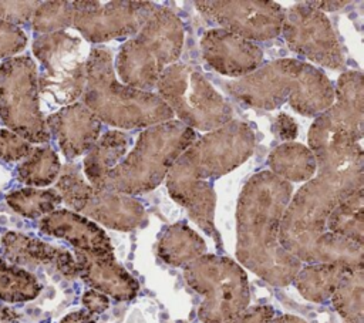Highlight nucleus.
<instances>
[{"label": "nucleus", "instance_id": "obj_1", "mask_svg": "<svg viewBox=\"0 0 364 323\" xmlns=\"http://www.w3.org/2000/svg\"><path fill=\"white\" fill-rule=\"evenodd\" d=\"M291 185L270 171H260L243 185L237 199L236 256L243 266L274 286L293 282L301 262L279 242Z\"/></svg>", "mask_w": 364, "mask_h": 323}, {"label": "nucleus", "instance_id": "obj_2", "mask_svg": "<svg viewBox=\"0 0 364 323\" xmlns=\"http://www.w3.org/2000/svg\"><path fill=\"white\" fill-rule=\"evenodd\" d=\"M229 94L247 107L274 110L289 101L304 117H317L334 102V87L317 67L279 58L226 85Z\"/></svg>", "mask_w": 364, "mask_h": 323}, {"label": "nucleus", "instance_id": "obj_3", "mask_svg": "<svg viewBox=\"0 0 364 323\" xmlns=\"http://www.w3.org/2000/svg\"><path fill=\"white\" fill-rule=\"evenodd\" d=\"M364 188V171H321L289 201L279 242L300 262L316 263L318 248L328 233L327 218L347 196Z\"/></svg>", "mask_w": 364, "mask_h": 323}, {"label": "nucleus", "instance_id": "obj_4", "mask_svg": "<svg viewBox=\"0 0 364 323\" xmlns=\"http://www.w3.org/2000/svg\"><path fill=\"white\" fill-rule=\"evenodd\" d=\"M363 122V74L346 71L337 80L333 105L317 115L309 131L318 172L364 169Z\"/></svg>", "mask_w": 364, "mask_h": 323}, {"label": "nucleus", "instance_id": "obj_5", "mask_svg": "<svg viewBox=\"0 0 364 323\" xmlns=\"http://www.w3.org/2000/svg\"><path fill=\"white\" fill-rule=\"evenodd\" d=\"M82 104L109 125L132 129L148 128L173 118L172 111L151 91L128 87L115 75L109 48L92 47L85 60Z\"/></svg>", "mask_w": 364, "mask_h": 323}, {"label": "nucleus", "instance_id": "obj_6", "mask_svg": "<svg viewBox=\"0 0 364 323\" xmlns=\"http://www.w3.org/2000/svg\"><path fill=\"white\" fill-rule=\"evenodd\" d=\"M196 132L178 120L145 128L132 151L94 186L125 195L155 189L179 155L196 141Z\"/></svg>", "mask_w": 364, "mask_h": 323}, {"label": "nucleus", "instance_id": "obj_7", "mask_svg": "<svg viewBox=\"0 0 364 323\" xmlns=\"http://www.w3.org/2000/svg\"><path fill=\"white\" fill-rule=\"evenodd\" d=\"M158 95L178 121L199 131H212L233 120L228 100L193 67L182 63L168 65L159 75Z\"/></svg>", "mask_w": 364, "mask_h": 323}, {"label": "nucleus", "instance_id": "obj_8", "mask_svg": "<svg viewBox=\"0 0 364 323\" xmlns=\"http://www.w3.org/2000/svg\"><path fill=\"white\" fill-rule=\"evenodd\" d=\"M183 276L186 283L203 297L198 310L202 323H223L249 306L247 275L230 258L205 253L185 266Z\"/></svg>", "mask_w": 364, "mask_h": 323}, {"label": "nucleus", "instance_id": "obj_9", "mask_svg": "<svg viewBox=\"0 0 364 323\" xmlns=\"http://www.w3.org/2000/svg\"><path fill=\"white\" fill-rule=\"evenodd\" d=\"M0 120L27 142H47L50 132L40 111L37 67L28 55L0 63Z\"/></svg>", "mask_w": 364, "mask_h": 323}, {"label": "nucleus", "instance_id": "obj_10", "mask_svg": "<svg viewBox=\"0 0 364 323\" xmlns=\"http://www.w3.org/2000/svg\"><path fill=\"white\" fill-rule=\"evenodd\" d=\"M255 144L253 128L243 121L232 120L196 138L173 165L198 179L213 184L242 165L253 154Z\"/></svg>", "mask_w": 364, "mask_h": 323}, {"label": "nucleus", "instance_id": "obj_11", "mask_svg": "<svg viewBox=\"0 0 364 323\" xmlns=\"http://www.w3.org/2000/svg\"><path fill=\"white\" fill-rule=\"evenodd\" d=\"M55 191L73 211L111 229L132 231L145 221V209L135 198L94 188L75 164L63 168Z\"/></svg>", "mask_w": 364, "mask_h": 323}, {"label": "nucleus", "instance_id": "obj_12", "mask_svg": "<svg viewBox=\"0 0 364 323\" xmlns=\"http://www.w3.org/2000/svg\"><path fill=\"white\" fill-rule=\"evenodd\" d=\"M33 53L43 67L37 75L38 92L57 104H74L85 87L87 58L81 40L64 30L41 34L33 43Z\"/></svg>", "mask_w": 364, "mask_h": 323}, {"label": "nucleus", "instance_id": "obj_13", "mask_svg": "<svg viewBox=\"0 0 364 323\" xmlns=\"http://www.w3.org/2000/svg\"><path fill=\"white\" fill-rule=\"evenodd\" d=\"M289 48L330 70L344 65V54L327 16L307 1L284 10L282 31Z\"/></svg>", "mask_w": 364, "mask_h": 323}, {"label": "nucleus", "instance_id": "obj_14", "mask_svg": "<svg viewBox=\"0 0 364 323\" xmlns=\"http://www.w3.org/2000/svg\"><path fill=\"white\" fill-rule=\"evenodd\" d=\"M73 27L90 43L136 34L156 4L151 1H71Z\"/></svg>", "mask_w": 364, "mask_h": 323}, {"label": "nucleus", "instance_id": "obj_15", "mask_svg": "<svg viewBox=\"0 0 364 323\" xmlns=\"http://www.w3.org/2000/svg\"><path fill=\"white\" fill-rule=\"evenodd\" d=\"M196 9L219 28L250 41H266L282 31L284 10L274 1H196Z\"/></svg>", "mask_w": 364, "mask_h": 323}, {"label": "nucleus", "instance_id": "obj_16", "mask_svg": "<svg viewBox=\"0 0 364 323\" xmlns=\"http://www.w3.org/2000/svg\"><path fill=\"white\" fill-rule=\"evenodd\" d=\"M203 60L215 71L229 77H245L263 63L262 48L223 28H210L200 38Z\"/></svg>", "mask_w": 364, "mask_h": 323}, {"label": "nucleus", "instance_id": "obj_17", "mask_svg": "<svg viewBox=\"0 0 364 323\" xmlns=\"http://www.w3.org/2000/svg\"><path fill=\"white\" fill-rule=\"evenodd\" d=\"M3 259L10 265L26 268H46L67 279L78 276L74 256L63 249L20 232H7L1 238ZM27 270V269H26Z\"/></svg>", "mask_w": 364, "mask_h": 323}, {"label": "nucleus", "instance_id": "obj_18", "mask_svg": "<svg viewBox=\"0 0 364 323\" xmlns=\"http://www.w3.org/2000/svg\"><path fill=\"white\" fill-rule=\"evenodd\" d=\"M46 125L68 159L87 154L101 135V121L82 102L63 107L46 120Z\"/></svg>", "mask_w": 364, "mask_h": 323}, {"label": "nucleus", "instance_id": "obj_19", "mask_svg": "<svg viewBox=\"0 0 364 323\" xmlns=\"http://www.w3.org/2000/svg\"><path fill=\"white\" fill-rule=\"evenodd\" d=\"M38 229L44 235L67 240L78 252L114 258V248L102 228L77 212L55 209L40 219Z\"/></svg>", "mask_w": 364, "mask_h": 323}, {"label": "nucleus", "instance_id": "obj_20", "mask_svg": "<svg viewBox=\"0 0 364 323\" xmlns=\"http://www.w3.org/2000/svg\"><path fill=\"white\" fill-rule=\"evenodd\" d=\"M166 188L169 195L188 211L196 225L219 242V233L215 226L216 192L213 184L198 179L172 165L166 174Z\"/></svg>", "mask_w": 364, "mask_h": 323}, {"label": "nucleus", "instance_id": "obj_21", "mask_svg": "<svg viewBox=\"0 0 364 323\" xmlns=\"http://www.w3.org/2000/svg\"><path fill=\"white\" fill-rule=\"evenodd\" d=\"M183 34L181 18L169 9L156 6L135 34V38L149 51L159 67L165 70L179 58Z\"/></svg>", "mask_w": 364, "mask_h": 323}, {"label": "nucleus", "instance_id": "obj_22", "mask_svg": "<svg viewBox=\"0 0 364 323\" xmlns=\"http://www.w3.org/2000/svg\"><path fill=\"white\" fill-rule=\"evenodd\" d=\"M74 259L78 275L91 289L115 300H131L136 296L138 282L115 262V258L75 250Z\"/></svg>", "mask_w": 364, "mask_h": 323}, {"label": "nucleus", "instance_id": "obj_23", "mask_svg": "<svg viewBox=\"0 0 364 323\" xmlns=\"http://www.w3.org/2000/svg\"><path fill=\"white\" fill-rule=\"evenodd\" d=\"M114 71L122 84L149 91L156 87L158 78L164 71L149 51L134 37L127 40L118 50Z\"/></svg>", "mask_w": 364, "mask_h": 323}, {"label": "nucleus", "instance_id": "obj_24", "mask_svg": "<svg viewBox=\"0 0 364 323\" xmlns=\"http://www.w3.org/2000/svg\"><path fill=\"white\" fill-rule=\"evenodd\" d=\"M357 269L337 263H310L300 268L293 279L299 293L314 303H323L333 296L341 282Z\"/></svg>", "mask_w": 364, "mask_h": 323}, {"label": "nucleus", "instance_id": "obj_25", "mask_svg": "<svg viewBox=\"0 0 364 323\" xmlns=\"http://www.w3.org/2000/svg\"><path fill=\"white\" fill-rule=\"evenodd\" d=\"M129 137L122 131H107L98 137L84 158V175L92 186L111 172L125 157Z\"/></svg>", "mask_w": 364, "mask_h": 323}, {"label": "nucleus", "instance_id": "obj_26", "mask_svg": "<svg viewBox=\"0 0 364 323\" xmlns=\"http://www.w3.org/2000/svg\"><path fill=\"white\" fill-rule=\"evenodd\" d=\"M205 253V240L182 222L168 226L158 240V255L171 266L185 268Z\"/></svg>", "mask_w": 364, "mask_h": 323}, {"label": "nucleus", "instance_id": "obj_27", "mask_svg": "<svg viewBox=\"0 0 364 323\" xmlns=\"http://www.w3.org/2000/svg\"><path fill=\"white\" fill-rule=\"evenodd\" d=\"M270 172L283 181H309L314 175L316 158L309 147L299 142H284L276 147L267 159Z\"/></svg>", "mask_w": 364, "mask_h": 323}, {"label": "nucleus", "instance_id": "obj_28", "mask_svg": "<svg viewBox=\"0 0 364 323\" xmlns=\"http://www.w3.org/2000/svg\"><path fill=\"white\" fill-rule=\"evenodd\" d=\"M363 189L343 199L327 218V231L358 243H364V208Z\"/></svg>", "mask_w": 364, "mask_h": 323}, {"label": "nucleus", "instance_id": "obj_29", "mask_svg": "<svg viewBox=\"0 0 364 323\" xmlns=\"http://www.w3.org/2000/svg\"><path fill=\"white\" fill-rule=\"evenodd\" d=\"M61 171L55 151L50 147H34L17 166V178L30 186H47L53 184Z\"/></svg>", "mask_w": 364, "mask_h": 323}, {"label": "nucleus", "instance_id": "obj_30", "mask_svg": "<svg viewBox=\"0 0 364 323\" xmlns=\"http://www.w3.org/2000/svg\"><path fill=\"white\" fill-rule=\"evenodd\" d=\"M40 292L41 285L31 272L13 266L0 256V300L27 302L36 299Z\"/></svg>", "mask_w": 364, "mask_h": 323}, {"label": "nucleus", "instance_id": "obj_31", "mask_svg": "<svg viewBox=\"0 0 364 323\" xmlns=\"http://www.w3.org/2000/svg\"><path fill=\"white\" fill-rule=\"evenodd\" d=\"M6 202L17 213L34 219L55 211L63 201L55 189L21 188L7 194Z\"/></svg>", "mask_w": 364, "mask_h": 323}, {"label": "nucleus", "instance_id": "obj_32", "mask_svg": "<svg viewBox=\"0 0 364 323\" xmlns=\"http://www.w3.org/2000/svg\"><path fill=\"white\" fill-rule=\"evenodd\" d=\"M343 319L364 316V276L363 269L350 273L330 297Z\"/></svg>", "mask_w": 364, "mask_h": 323}, {"label": "nucleus", "instance_id": "obj_33", "mask_svg": "<svg viewBox=\"0 0 364 323\" xmlns=\"http://www.w3.org/2000/svg\"><path fill=\"white\" fill-rule=\"evenodd\" d=\"M71 1H46L33 13V28L40 33L61 31L73 24Z\"/></svg>", "mask_w": 364, "mask_h": 323}, {"label": "nucleus", "instance_id": "obj_34", "mask_svg": "<svg viewBox=\"0 0 364 323\" xmlns=\"http://www.w3.org/2000/svg\"><path fill=\"white\" fill-rule=\"evenodd\" d=\"M27 44V37L17 24L0 20V58L20 53Z\"/></svg>", "mask_w": 364, "mask_h": 323}, {"label": "nucleus", "instance_id": "obj_35", "mask_svg": "<svg viewBox=\"0 0 364 323\" xmlns=\"http://www.w3.org/2000/svg\"><path fill=\"white\" fill-rule=\"evenodd\" d=\"M31 145L11 132L10 129H0V159L6 162H14L26 158L31 151Z\"/></svg>", "mask_w": 364, "mask_h": 323}, {"label": "nucleus", "instance_id": "obj_36", "mask_svg": "<svg viewBox=\"0 0 364 323\" xmlns=\"http://www.w3.org/2000/svg\"><path fill=\"white\" fill-rule=\"evenodd\" d=\"M38 6V1H0V20L13 24L26 23Z\"/></svg>", "mask_w": 364, "mask_h": 323}, {"label": "nucleus", "instance_id": "obj_37", "mask_svg": "<svg viewBox=\"0 0 364 323\" xmlns=\"http://www.w3.org/2000/svg\"><path fill=\"white\" fill-rule=\"evenodd\" d=\"M274 317V310L270 306H255L246 309L236 317L223 323H269Z\"/></svg>", "mask_w": 364, "mask_h": 323}, {"label": "nucleus", "instance_id": "obj_38", "mask_svg": "<svg viewBox=\"0 0 364 323\" xmlns=\"http://www.w3.org/2000/svg\"><path fill=\"white\" fill-rule=\"evenodd\" d=\"M272 129L276 134V137L282 141L291 142L297 137V124L291 117L283 112L276 117Z\"/></svg>", "mask_w": 364, "mask_h": 323}, {"label": "nucleus", "instance_id": "obj_39", "mask_svg": "<svg viewBox=\"0 0 364 323\" xmlns=\"http://www.w3.org/2000/svg\"><path fill=\"white\" fill-rule=\"evenodd\" d=\"M82 305L88 313H102L109 306V299L104 293L90 289L82 295Z\"/></svg>", "mask_w": 364, "mask_h": 323}, {"label": "nucleus", "instance_id": "obj_40", "mask_svg": "<svg viewBox=\"0 0 364 323\" xmlns=\"http://www.w3.org/2000/svg\"><path fill=\"white\" fill-rule=\"evenodd\" d=\"M60 323H94V317L87 310H77L64 316Z\"/></svg>", "mask_w": 364, "mask_h": 323}, {"label": "nucleus", "instance_id": "obj_41", "mask_svg": "<svg viewBox=\"0 0 364 323\" xmlns=\"http://www.w3.org/2000/svg\"><path fill=\"white\" fill-rule=\"evenodd\" d=\"M307 3L321 13L323 11H334V10H338V9L350 4V1H307Z\"/></svg>", "mask_w": 364, "mask_h": 323}, {"label": "nucleus", "instance_id": "obj_42", "mask_svg": "<svg viewBox=\"0 0 364 323\" xmlns=\"http://www.w3.org/2000/svg\"><path fill=\"white\" fill-rule=\"evenodd\" d=\"M18 314L7 306H0V323H17Z\"/></svg>", "mask_w": 364, "mask_h": 323}, {"label": "nucleus", "instance_id": "obj_43", "mask_svg": "<svg viewBox=\"0 0 364 323\" xmlns=\"http://www.w3.org/2000/svg\"><path fill=\"white\" fill-rule=\"evenodd\" d=\"M269 323H306L303 319L293 314H283L279 317H273Z\"/></svg>", "mask_w": 364, "mask_h": 323}, {"label": "nucleus", "instance_id": "obj_44", "mask_svg": "<svg viewBox=\"0 0 364 323\" xmlns=\"http://www.w3.org/2000/svg\"><path fill=\"white\" fill-rule=\"evenodd\" d=\"M344 323H364V316H357V317L344 319Z\"/></svg>", "mask_w": 364, "mask_h": 323}]
</instances>
